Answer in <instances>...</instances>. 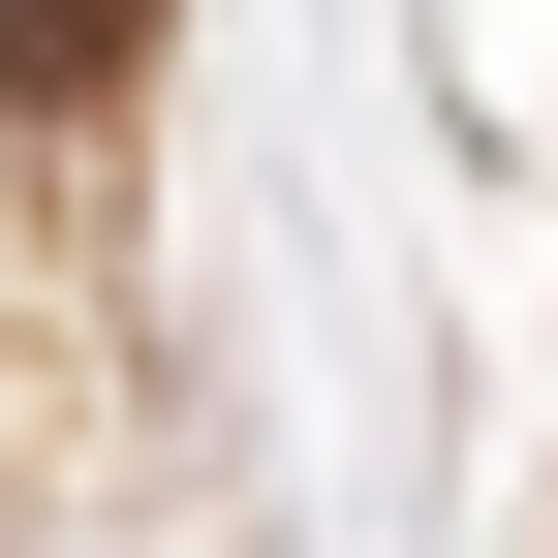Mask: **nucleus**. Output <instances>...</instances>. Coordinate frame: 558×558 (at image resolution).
<instances>
[{"mask_svg": "<svg viewBox=\"0 0 558 558\" xmlns=\"http://www.w3.org/2000/svg\"><path fill=\"white\" fill-rule=\"evenodd\" d=\"M124 62H156V0H0V124H94Z\"/></svg>", "mask_w": 558, "mask_h": 558, "instance_id": "obj_1", "label": "nucleus"}]
</instances>
